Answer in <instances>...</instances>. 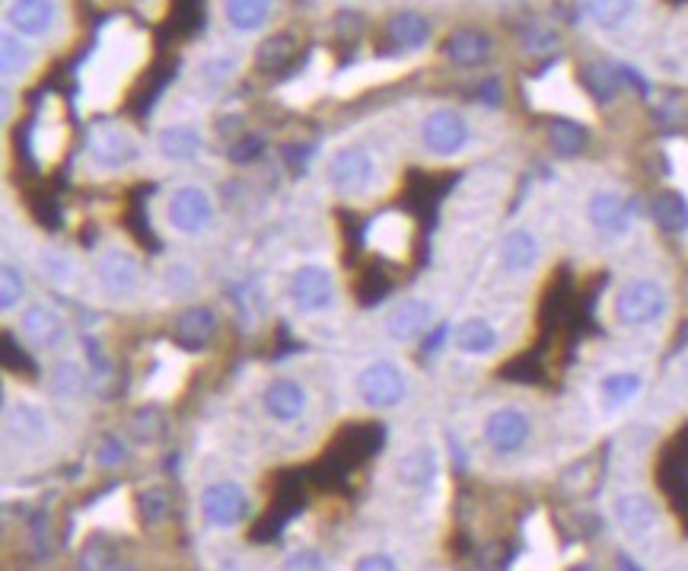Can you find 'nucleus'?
Returning <instances> with one entry per match:
<instances>
[{"label":"nucleus","mask_w":688,"mask_h":571,"mask_svg":"<svg viewBox=\"0 0 688 571\" xmlns=\"http://www.w3.org/2000/svg\"><path fill=\"white\" fill-rule=\"evenodd\" d=\"M666 314V290L651 278H637L628 282L619 294H615V319L622 326H651Z\"/></svg>","instance_id":"obj_1"},{"label":"nucleus","mask_w":688,"mask_h":571,"mask_svg":"<svg viewBox=\"0 0 688 571\" xmlns=\"http://www.w3.org/2000/svg\"><path fill=\"white\" fill-rule=\"evenodd\" d=\"M357 396L370 409H392L406 396V374L392 361H374L357 374Z\"/></svg>","instance_id":"obj_2"},{"label":"nucleus","mask_w":688,"mask_h":571,"mask_svg":"<svg viewBox=\"0 0 688 571\" xmlns=\"http://www.w3.org/2000/svg\"><path fill=\"white\" fill-rule=\"evenodd\" d=\"M90 160H93L99 169H125L134 160L141 157V144L134 141V134L125 131L122 125H112V122H99L90 128Z\"/></svg>","instance_id":"obj_3"},{"label":"nucleus","mask_w":688,"mask_h":571,"mask_svg":"<svg viewBox=\"0 0 688 571\" xmlns=\"http://www.w3.org/2000/svg\"><path fill=\"white\" fill-rule=\"evenodd\" d=\"M376 176L374 157L364 147H342L325 163V179L339 195H364Z\"/></svg>","instance_id":"obj_4"},{"label":"nucleus","mask_w":688,"mask_h":571,"mask_svg":"<svg viewBox=\"0 0 688 571\" xmlns=\"http://www.w3.org/2000/svg\"><path fill=\"white\" fill-rule=\"evenodd\" d=\"M246 510H249V495L236 482H214L201 492V517L214 530H230L243 524Z\"/></svg>","instance_id":"obj_5"},{"label":"nucleus","mask_w":688,"mask_h":571,"mask_svg":"<svg viewBox=\"0 0 688 571\" xmlns=\"http://www.w3.org/2000/svg\"><path fill=\"white\" fill-rule=\"evenodd\" d=\"M290 300L303 314H322L335 304V278L322 265H300L290 275Z\"/></svg>","instance_id":"obj_6"},{"label":"nucleus","mask_w":688,"mask_h":571,"mask_svg":"<svg viewBox=\"0 0 688 571\" xmlns=\"http://www.w3.org/2000/svg\"><path fill=\"white\" fill-rule=\"evenodd\" d=\"M166 218L173 223V230L179 233H201L208 230V223L214 221V201L201 186H182L173 191L169 205H166Z\"/></svg>","instance_id":"obj_7"},{"label":"nucleus","mask_w":688,"mask_h":571,"mask_svg":"<svg viewBox=\"0 0 688 571\" xmlns=\"http://www.w3.org/2000/svg\"><path fill=\"white\" fill-rule=\"evenodd\" d=\"M421 141L431 154L453 157L469 144V122L453 109H434L421 125Z\"/></svg>","instance_id":"obj_8"},{"label":"nucleus","mask_w":688,"mask_h":571,"mask_svg":"<svg viewBox=\"0 0 688 571\" xmlns=\"http://www.w3.org/2000/svg\"><path fill=\"white\" fill-rule=\"evenodd\" d=\"M96 278L112 300H125L141 285V262L127 250H106L96 265Z\"/></svg>","instance_id":"obj_9"},{"label":"nucleus","mask_w":688,"mask_h":571,"mask_svg":"<svg viewBox=\"0 0 688 571\" xmlns=\"http://www.w3.org/2000/svg\"><path fill=\"white\" fill-rule=\"evenodd\" d=\"M530 96L535 106L542 109H555L562 116H570V119H590V106L587 99L580 96V90L570 84L567 74H552V77H542L530 87Z\"/></svg>","instance_id":"obj_10"},{"label":"nucleus","mask_w":688,"mask_h":571,"mask_svg":"<svg viewBox=\"0 0 688 571\" xmlns=\"http://www.w3.org/2000/svg\"><path fill=\"white\" fill-rule=\"evenodd\" d=\"M367 246L386 259H406L411 250V221L399 211H386L367 227Z\"/></svg>","instance_id":"obj_11"},{"label":"nucleus","mask_w":688,"mask_h":571,"mask_svg":"<svg viewBox=\"0 0 688 571\" xmlns=\"http://www.w3.org/2000/svg\"><path fill=\"white\" fill-rule=\"evenodd\" d=\"M431 322H434V304H428L421 297H411V300H402L399 307L389 310L386 336L392 342H414V339L428 336Z\"/></svg>","instance_id":"obj_12"},{"label":"nucleus","mask_w":688,"mask_h":571,"mask_svg":"<svg viewBox=\"0 0 688 571\" xmlns=\"http://www.w3.org/2000/svg\"><path fill=\"white\" fill-rule=\"evenodd\" d=\"M485 441L495 453H517L530 441V418L520 409H498L485 421Z\"/></svg>","instance_id":"obj_13"},{"label":"nucleus","mask_w":688,"mask_h":571,"mask_svg":"<svg viewBox=\"0 0 688 571\" xmlns=\"http://www.w3.org/2000/svg\"><path fill=\"white\" fill-rule=\"evenodd\" d=\"M631 205L619 191H596L587 205V218L602 237H625L631 230Z\"/></svg>","instance_id":"obj_14"},{"label":"nucleus","mask_w":688,"mask_h":571,"mask_svg":"<svg viewBox=\"0 0 688 571\" xmlns=\"http://www.w3.org/2000/svg\"><path fill=\"white\" fill-rule=\"evenodd\" d=\"M20 326H23V332H26V339H30L32 345L42 351L58 349L64 342V336H67L64 319L48 304H32V307H26Z\"/></svg>","instance_id":"obj_15"},{"label":"nucleus","mask_w":688,"mask_h":571,"mask_svg":"<svg viewBox=\"0 0 688 571\" xmlns=\"http://www.w3.org/2000/svg\"><path fill=\"white\" fill-rule=\"evenodd\" d=\"M3 431H7L10 441L32 447L38 444V441H45L48 421H45L42 409L32 406V403H7V409H3Z\"/></svg>","instance_id":"obj_16"},{"label":"nucleus","mask_w":688,"mask_h":571,"mask_svg":"<svg viewBox=\"0 0 688 571\" xmlns=\"http://www.w3.org/2000/svg\"><path fill=\"white\" fill-rule=\"evenodd\" d=\"M612 510H615V520H619V527L625 530L628 537H647V534H654V527H657L659 520L657 505L647 495H641V492L619 495Z\"/></svg>","instance_id":"obj_17"},{"label":"nucleus","mask_w":688,"mask_h":571,"mask_svg":"<svg viewBox=\"0 0 688 571\" xmlns=\"http://www.w3.org/2000/svg\"><path fill=\"white\" fill-rule=\"evenodd\" d=\"M55 17H58L55 0H13L7 10V23L13 26V32L30 35V39H38L52 30Z\"/></svg>","instance_id":"obj_18"},{"label":"nucleus","mask_w":688,"mask_h":571,"mask_svg":"<svg viewBox=\"0 0 688 571\" xmlns=\"http://www.w3.org/2000/svg\"><path fill=\"white\" fill-rule=\"evenodd\" d=\"M262 406L275 421H293L307 409V389L290 377L271 381L262 393Z\"/></svg>","instance_id":"obj_19"},{"label":"nucleus","mask_w":688,"mask_h":571,"mask_svg":"<svg viewBox=\"0 0 688 571\" xmlns=\"http://www.w3.org/2000/svg\"><path fill=\"white\" fill-rule=\"evenodd\" d=\"M443 52L459 67H481L491 58V39L481 30H456L443 42Z\"/></svg>","instance_id":"obj_20"},{"label":"nucleus","mask_w":688,"mask_h":571,"mask_svg":"<svg viewBox=\"0 0 688 571\" xmlns=\"http://www.w3.org/2000/svg\"><path fill=\"white\" fill-rule=\"evenodd\" d=\"M157 151L173 163H188L204 151V138L195 125H169L157 134Z\"/></svg>","instance_id":"obj_21"},{"label":"nucleus","mask_w":688,"mask_h":571,"mask_svg":"<svg viewBox=\"0 0 688 571\" xmlns=\"http://www.w3.org/2000/svg\"><path fill=\"white\" fill-rule=\"evenodd\" d=\"M218 319L208 307H188L182 317L176 319V342L186 351H201L214 339Z\"/></svg>","instance_id":"obj_22"},{"label":"nucleus","mask_w":688,"mask_h":571,"mask_svg":"<svg viewBox=\"0 0 688 571\" xmlns=\"http://www.w3.org/2000/svg\"><path fill=\"white\" fill-rule=\"evenodd\" d=\"M539 262V240L530 230H513L501 243V265L510 275H526Z\"/></svg>","instance_id":"obj_23"},{"label":"nucleus","mask_w":688,"mask_h":571,"mask_svg":"<svg viewBox=\"0 0 688 571\" xmlns=\"http://www.w3.org/2000/svg\"><path fill=\"white\" fill-rule=\"evenodd\" d=\"M437 450L434 447H414V450H408L406 457H399V463H396V476L402 485H411V488H421V485H428V482H434L437 479Z\"/></svg>","instance_id":"obj_24"},{"label":"nucleus","mask_w":688,"mask_h":571,"mask_svg":"<svg viewBox=\"0 0 688 571\" xmlns=\"http://www.w3.org/2000/svg\"><path fill=\"white\" fill-rule=\"evenodd\" d=\"M453 342H456V349L463 351V354L481 358V354H491V351L498 349V329L488 319L471 317L456 326Z\"/></svg>","instance_id":"obj_25"},{"label":"nucleus","mask_w":688,"mask_h":571,"mask_svg":"<svg viewBox=\"0 0 688 571\" xmlns=\"http://www.w3.org/2000/svg\"><path fill=\"white\" fill-rule=\"evenodd\" d=\"M431 39V23L428 17L414 13V10H402L389 20V42L396 48H406V52H414L421 48L424 42Z\"/></svg>","instance_id":"obj_26"},{"label":"nucleus","mask_w":688,"mask_h":571,"mask_svg":"<svg viewBox=\"0 0 688 571\" xmlns=\"http://www.w3.org/2000/svg\"><path fill=\"white\" fill-rule=\"evenodd\" d=\"M654 221L663 233H686L688 230V195L686 191H659L654 198Z\"/></svg>","instance_id":"obj_27"},{"label":"nucleus","mask_w":688,"mask_h":571,"mask_svg":"<svg viewBox=\"0 0 688 571\" xmlns=\"http://www.w3.org/2000/svg\"><path fill=\"white\" fill-rule=\"evenodd\" d=\"M275 0H226V23L240 32L262 30L271 17Z\"/></svg>","instance_id":"obj_28"},{"label":"nucleus","mask_w":688,"mask_h":571,"mask_svg":"<svg viewBox=\"0 0 688 571\" xmlns=\"http://www.w3.org/2000/svg\"><path fill=\"white\" fill-rule=\"evenodd\" d=\"M548 141L558 157H577L587 147V128L570 116H562L548 125Z\"/></svg>","instance_id":"obj_29"},{"label":"nucleus","mask_w":688,"mask_h":571,"mask_svg":"<svg viewBox=\"0 0 688 571\" xmlns=\"http://www.w3.org/2000/svg\"><path fill=\"white\" fill-rule=\"evenodd\" d=\"M641 374H634V371H619V374H609V377H602L599 383V393H602V399L609 403V406H625L631 403L637 393H641Z\"/></svg>","instance_id":"obj_30"},{"label":"nucleus","mask_w":688,"mask_h":571,"mask_svg":"<svg viewBox=\"0 0 688 571\" xmlns=\"http://www.w3.org/2000/svg\"><path fill=\"white\" fill-rule=\"evenodd\" d=\"M634 10V0H587V17L599 30H619Z\"/></svg>","instance_id":"obj_31"},{"label":"nucleus","mask_w":688,"mask_h":571,"mask_svg":"<svg viewBox=\"0 0 688 571\" xmlns=\"http://www.w3.org/2000/svg\"><path fill=\"white\" fill-rule=\"evenodd\" d=\"M84 389H87V377H84L80 364L77 361H58V367L52 374V393L58 399H80Z\"/></svg>","instance_id":"obj_32"},{"label":"nucleus","mask_w":688,"mask_h":571,"mask_svg":"<svg viewBox=\"0 0 688 571\" xmlns=\"http://www.w3.org/2000/svg\"><path fill=\"white\" fill-rule=\"evenodd\" d=\"M182 374H186V367L176 361V351L169 354V358H159V367L154 371V377L147 381L144 386V393L147 396H169V393H176V386L182 383Z\"/></svg>","instance_id":"obj_33"},{"label":"nucleus","mask_w":688,"mask_h":571,"mask_svg":"<svg viewBox=\"0 0 688 571\" xmlns=\"http://www.w3.org/2000/svg\"><path fill=\"white\" fill-rule=\"evenodd\" d=\"M293 48H297L293 35H271V39L262 42V48L255 55V64L262 70H281L284 64L293 58Z\"/></svg>","instance_id":"obj_34"},{"label":"nucleus","mask_w":688,"mask_h":571,"mask_svg":"<svg viewBox=\"0 0 688 571\" xmlns=\"http://www.w3.org/2000/svg\"><path fill=\"white\" fill-rule=\"evenodd\" d=\"M163 285H166V290H169L173 297H188V294L198 287V275H195L191 265L176 262V265H169V268L163 272Z\"/></svg>","instance_id":"obj_35"},{"label":"nucleus","mask_w":688,"mask_h":571,"mask_svg":"<svg viewBox=\"0 0 688 571\" xmlns=\"http://www.w3.org/2000/svg\"><path fill=\"white\" fill-rule=\"evenodd\" d=\"M23 297H26V282H23L20 268L3 265V278H0V307H3V310H13L16 304H23Z\"/></svg>","instance_id":"obj_36"},{"label":"nucleus","mask_w":688,"mask_h":571,"mask_svg":"<svg viewBox=\"0 0 688 571\" xmlns=\"http://www.w3.org/2000/svg\"><path fill=\"white\" fill-rule=\"evenodd\" d=\"M26 67H30V52H26V45H23L13 32H7V35H3V74L13 77V74H23Z\"/></svg>","instance_id":"obj_37"},{"label":"nucleus","mask_w":688,"mask_h":571,"mask_svg":"<svg viewBox=\"0 0 688 571\" xmlns=\"http://www.w3.org/2000/svg\"><path fill=\"white\" fill-rule=\"evenodd\" d=\"M284 569H325V559L315 549H300V552H290L287 556Z\"/></svg>","instance_id":"obj_38"},{"label":"nucleus","mask_w":688,"mask_h":571,"mask_svg":"<svg viewBox=\"0 0 688 571\" xmlns=\"http://www.w3.org/2000/svg\"><path fill=\"white\" fill-rule=\"evenodd\" d=\"M354 569L357 571H396L399 569V562H396L392 556H386V552H370V556H360V559L354 562Z\"/></svg>","instance_id":"obj_39"},{"label":"nucleus","mask_w":688,"mask_h":571,"mask_svg":"<svg viewBox=\"0 0 688 571\" xmlns=\"http://www.w3.org/2000/svg\"><path fill=\"white\" fill-rule=\"evenodd\" d=\"M163 508H166V495H163V492H144V498H141V514H144L147 524H157L159 517H163Z\"/></svg>","instance_id":"obj_40"},{"label":"nucleus","mask_w":688,"mask_h":571,"mask_svg":"<svg viewBox=\"0 0 688 571\" xmlns=\"http://www.w3.org/2000/svg\"><path fill=\"white\" fill-rule=\"evenodd\" d=\"M122 460H125V444L119 438H109L106 447H102V453H99V466H115Z\"/></svg>","instance_id":"obj_41"},{"label":"nucleus","mask_w":688,"mask_h":571,"mask_svg":"<svg viewBox=\"0 0 688 571\" xmlns=\"http://www.w3.org/2000/svg\"><path fill=\"white\" fill-rule=\"evenodd\" d=\"M669 160H673L676 173L688 179V144H673V147H669Z\"/></svg>","instance_id":"obj_42"},{"label":"nucleus","mask_w":688,"mask_h":571,"mask_svg":"<svg viewBox=\"0 0 688 571\" xmlns=\"http://www.w3.org/2000/svg\"><path fill=\"white\" fill-rule=\"evenodd\" d=\"M686 381H688V371H686Z\"/></svg>","instance_id":"obj_43"}]
</instances>
